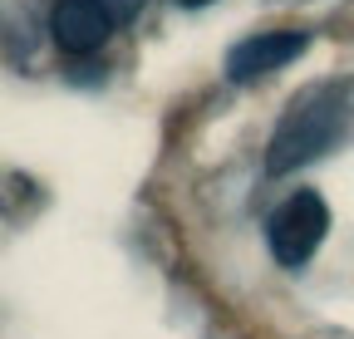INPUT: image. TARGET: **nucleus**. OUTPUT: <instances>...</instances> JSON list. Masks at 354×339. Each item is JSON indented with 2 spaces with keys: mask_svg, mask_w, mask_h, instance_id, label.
I'll use <instances>...</instances> for the list:
<instances>
[{
  "mask_svg": "<svg viewBox=\"0 0 354 339\" xmlns=\"http://www.w3.org/2000/svg\"><path fill=\"white\" fill-rule=\"evenodd\" d=\"M305 45H310L305 30H261V35H246L227 55V79L232 84H251V79L271 74V69H286L290 59L305 55Z\"/></svg>",
  "mask_w": 354,
  "mask_h": 339,
  "instance_id": "nucleus-3",
  "label": "nucleus"
},
{
  "mask_svg": "<svg viewBox=\"0 0 354 339\" xmlns=\"http://www.w3.org/2000/svg\"><path fill=\"white\" fill-rule=\"evenodd\" d=\"M330 231V206L320 202V192H295L286 197L276 211H271V222H266V241H271V256L281 266H305L310 256L320 251Z\"/></svg>",
  "mask_w": 354,
  "mask_h": 339,
  "instance_id": "nucleus-2",
  "label": "nucleus"
},
{
  "mask_svg": "<svg viewBox=\"0 0 354 339\" xmlns=\"http://www.w3.org/2000/svg\"><path fill=\"white\" fill-rule=\"evenodd\" d=\"M50 30H55V45L64 55H94V50L109 45L113 15L99 0H59L55 15H50Z\"/></svg>",
  "mask_w": 354,
  "mask_h": 339,
  "instance_id": "nucleus-4",
  "label": "nucleus"
},
{
  "mask_svg": "<svg viewBox=\"0 0 354 339\" xmlns=\"http://www.w3.org/2000/svg\"><path fill=\"white\" fill-rule=\"evenodd\" d=\"M344 108H349V84L344 79H330V84L305 89L286 108L281 128L271 133V148H266V173L286 177V173H295L300 162H315L325 148H335L339 123H344Z\"/></svg>",
  "mask_w": 354,
  "mask_h": 339,
  "instance_id": "nucleus-1",
  "label": "nucleus"
},
{
  "mask_svg": "<svg viewBox=\"0 0 354 339\" xmlns=\"http://www.w3.org/2000/svg\"><path fill=\"white\" fill-rule=\"evenodd\" d=\"M99 6H104L113 20H133V15L143 10V0H99Z\"/></svg>",
  "mask_w": 354,
  "mask_h": 339,
  "instance_id": "nucleus-5",
  "label": "nucleus"
},
{
  "mask_svg": "<svg viewBox=\"0 0 354 339\" xmlns=\"http://www.w3.org/2000/svg\"><path fill=\"white\" fill-rule=\"evenodd\" d=\"M177 6H187V10H197V6H212V0H177Z\"/></svg>",
  "mask_w": 354,
  "mask_h": 339,
  "instance_id": "nucleus-6",
  "label": "nucleus"
}]
</instances>
